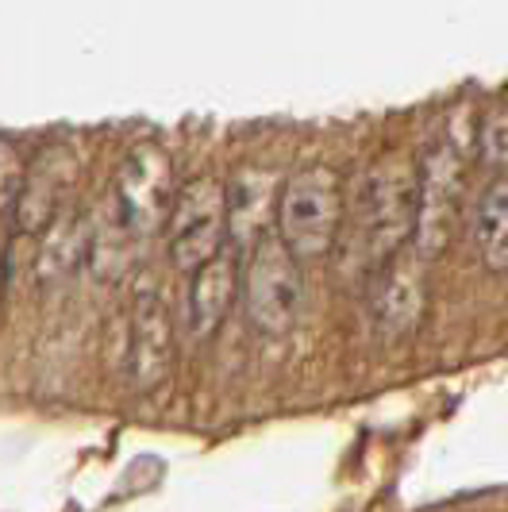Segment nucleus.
<instances>
[{
    "label": "nucleus",
    "instance_id": "6e6552de",
    "mask_svg": "<svg viewBox=\"0 0 508 512\" xmlns=\"http://www.w3.org/2000/svg\"><path fill=\"white\" fill-rule=\"evenodd\" d=\"M77 181V154L66 143H51L27 162L24 185L12 208L20 235H47Z\"/></svg>",
    "mask_w": 508,
    "mask_h": 512
},
{
    "label": "nucleus",
    "instance_id": "ddd939ff",
    "mask_svg": "<svg viewBox=\"0 0 508 512\" xmlns=\"http://www.w3.org/2000/svg\"><path fill=\"white\" fill-rule=\"evenodd\" d=\"M89 235L81 220H54L47 239H43V251H39V282L51 285L58 278H66L81 258H89Z\"/></svg>",
    "mask_w": 508,
    "mask_h": 512
},
{
    "label": "nucleus",
    "instance_id": "4468645a",
    "mask_svg": "<svg viewBox=\"0 0 508 512\" xmlns=\"http://www.w3.org/2000/svg\"><path fill=\"white\" fill-rule=\"evenodd\" d=\"M135 235L127 231V224L112 212V220H104L101 228L89 235V266L101 282H120L127 274V266L135 262Z\"/></svg>",
    "mask_w": 508,
    "mask_h": 512
},
{
    "label": "nucleus",
    "instance_id": "7ed1b4c3",
    "mask_svg": "<svg viewBox=\"0 0 508 512\" xmlns=\"http://www.w3.org/2000/svg\"><path fill=\"white\" fill-rule=\"evenodd\" d=\"M243 297L254 332L289 335L297 328L305 308V278H301V262L289 255L278 235H266L247 258Z\"/></svg>",
    "mask_w": 508,
    "mask_h": 512
},
{
    "label": "nucleus",
    "instance_id": "9b49d317",
    "mask_svg": "<svg viewBox=\"0 0 508 512\" xmlns=\"http://www.w3.org/2000/svg\"><path fill=\"white\" fill-rule=\"evenodd\" d=\"M239 297V255L235 247H224L216 258H208L201 270L189 274V335L212 339L220 324L228 320L231 305Z\"/></svg>",
    "mask_w": 508,
    "mask_h": 512
},
{
    "label": "nucleus",
    "instance_id": "423d86ee",
    "mask_svg": "<svg viewBox=\"0 0 508 512\" xmlns=\"http://www.w3.org/2000/svg\"><path fill=\"white\" fill-rule=\"evenodd\" d=\"M178 332L166 297L154 285H139L127 316V378L139 393H151L174 374Z\"/></svg>",
    "mask_w": 508,
    "mask_h": 512
},
{
    "label": "nucleus",
    "instance_id": "1a4fd4ad",
    "mask_svg": "<svg viewBox=\"0 0 508 512\" xmlns=\"http://www.w3.org/2000/svg\"><path fill=\"white\" fill-rule=\"evenodd\" d=\"M281 185L285 181H278L274 170H262V166H247L224 185L228 189V247L251 255L266 235H274L270 228L278 224Z\"/></svg>",
    "mask_w": 508,
    "mask_h": 512
},
{
    "label": "nucleus",
    "instance_id": "f8f14e48",
    "mask_svg": "<svg viewBox=\"0 0 508 512\" xmlns=\"http://www.w3.org/2000/svg\"><path fill=\"white\" fill-rule=\"evenodd\" d=\"M474 243L485 270L508 274V178H497L474 212Z\"/></svg>",
    "mask_w": 508,
    "mask_h": 512
},
{
    "label": "nucleus",
    "instance_id": "39448f33",
    "mask_svg": "<svg viewBox=\"0 0 508 512\" xmlns=\"http://www.w3.org/2000/svg\"><path fill=\"white\" fill-rule=\"evenodd\" d=\"M178 201L174 185V162L158 143H139L124 158L116 178V216L127 224L135 239L162 231Z\"/></svg>",
    "mask_w": 508,
    "mask_h": 512
},
{
    "label": "nucleus",
    "instance_id": "dca6fc26",
    "mask_svg": "<svg viewBox=\"0 0 508 512\" xmlns=\"http://www.w3.org/2000/svg\"><path fill=\"white\" fill-rule=\"evenodd\" d=\"M24 154L12 139H0V212H12L16 197H20V185H24Z\"/></svg>",
    "mask_w": 508,
    "mask_h": 512
},
{
    "label": "nucleus",
    "instance_id": "2eb2a0df",
    "mask_svg": "<svg viewBox=\"0 0 508 512\" xmlns=\"http://www.w3.org/2000/svg\"><path fill=\"white\" fill-rule=\"evenodd\" d=\"M482 162L493 170H508V101H501L482 124Z\"/></svg>",
    "mask_w": 508,
    "mask_h": 512
},
{
    "label": "nucleus",
    "instance_id": "f257e3e1",
    "mask_svg": "<svg viewBox=\"0 0 508 512\" xmlns=\"http://www.w3.org/2000/svg\"><path fill=\"white\" fill-rule=\"evenodd\" d=\"M343 224V185L331 166H308L281 185L278 239L297 262L324 258Z\"/></svg>",
    "mask_w": 508,
    "mask_h": 512
},
{
    "label": "nucleus",
    "instance_id": "0eeeda50",
    "mask_svg": "<svg viewBox=\"0 0 508 512\" xmlns=\"http://www.w3.org/2000/svg\"><path fill=\"white\" fill-rule=\"evenodd\" d=\"M458 201H462V158L455 147H435L420 170V212H416V255L439 258L458 224Z\"/></svg>",
    "mask_w": 508,
    "mask_h": 512
},
{
    "label": "nucleus",
    "instance_id": "f03ea898",
    "mask_svg": "<svg viewBox=\"0 0 508 512\" xmlns=\"http://www.w3.org/2000/svg\"><path fill=\"white\" fill-rule=\"evenodd\" d=\"M420 174L401 158H381L362 185V243L385 266L416 235Z\"/></svg>",
    "mask_w": 508,
    "mask_h": 512
},
{
    "label": "nucleus",
    "instance_id": "20e7f679",
    "mask_svg": "<svg viewBox=\"0 0 508 512\" xmlns=\"http://www.w3.org/2000/svg\"><path fill=\"white\" fill-rule=\"evenodd\" d=\"M174 266L193 274L208 258L228 247V189L216 178H193L178 189L174 212L166 220Z\"/></svg>",
    "mask_w": 508,
    "mask_h": 512
},
{
    "label": "nucleus",
    "instance_id": "9d476101",
    "mask_svg": "<svg viewBox=\"0 0 508 512\" xmlns=\"http://www.w3.org/2000/svg\"><path fill=\"white\" fill-rule=\"evenodd\" d=\"M424 258H389L374 282V320L385 339H408L424 320Z\"/></svg>",
    "mask_w": 508,
    "mask_h": 512
}]
</instances>
